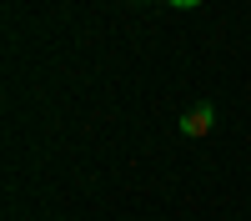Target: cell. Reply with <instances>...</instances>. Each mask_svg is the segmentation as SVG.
<instances>
[{"label":"cell","instance_id":"cell-1","mask_svg":"<svg viewBox=\"0 0 251 221\" xmlns=\"http://www.w3.org/2000/svg\"><path fill=\"white\" fill-rule=\"evenodd\" d=\"M211 126H216V106L211 100H196L191 111H181V136L201 141V136H211Z\"/></svg>","mask_w":251,"mask_h":221},{"label":"cell","instance_id":"cell-2","mask_svg":"<svg viewBox=\"0 0 251 221\" xmlns=\"http://www.w3.org/2000/svg\"><path fill=\"white\" fill-rule=\"evenodd\" d=\"M166 5H176V10H196L201 0H166Z\"/></svg>","mask_w":251,"mask_h":221}]
</instances>
